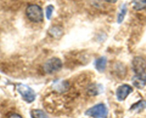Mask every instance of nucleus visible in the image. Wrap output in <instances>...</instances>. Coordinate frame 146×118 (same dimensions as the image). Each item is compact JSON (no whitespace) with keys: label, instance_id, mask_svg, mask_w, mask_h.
I'll use <instances>...</instances> for the list:
<instances>
[{"label":"nucleus","instance_id":"f257e3e1","mask_svg":"<svg viewBox=\"0 0 146 118\" xmlns=\"http://www.w3.org/2000/svg\"><path fill=\"white\" fill-rule=\"evenodd\" d=\"M26 14L29 19L34 23H40L44 20V12L40 6L31 4L27 7Z\"/></svg>","mask_w":146,"mask_h":118},{"label":"nucleus","instance_id":"f03ea898","mask_svg":"<svg viewBox=\"0 0 146 118\" xmlns=\"http://www.w3.org/2000/svg\"><path fill=\"white\" fill-rule=\"evenodd\" d=\"M108 109L104 104L100 103L92 107L86 112V115L93 118H107Z\"/></svg>","mask_w":146,"mask_h":118},{"label":"nucleus","instance_id":"7ed1b4c3","mask_svg":"<svg viewBox=\"0 0 146 118\" xmlns=\"http://www.w3.org/2000/svg\"><path fill=\"white\" fill-rule=\"evenodd\" d=\"M17 89L26 102L29 103L34 102L36 98V93L34 90L31 89L30 87L24 84H19L17 86Z\"/></svg>","mask_w":146,"mask_h":118},{"label":"nucleus","instance_id":"20e7f679","mask_svg":"<svg viewBox=\"0 0 146 118\" xmlns=\"http://www.w3.org/2000/svg\"><path fill=\"white\" fill-rule=\"evenodd\" d=\"M63 64L61 60L58 58H52L44 63V70L46 73L53 74L58 72L62 68Z\"/></svg>","mask_w":146,"mask_h":118},{"label":"nucleus","instance_id":"39448f33","mask_svg":"<svg viewBox=\"0 0 146 118\" xmlns=\"http://www.w3.org/2000/svg\"><path fill=\"white\" fill-rule=\"evenodd\" d=\"M132 68L135 75L145 73L146 61L141 56H136L132 61Z\"/></svg>","mask_w":146,"mask_h":118},{"label":"nucleus","instance_id":"423d86ee","mask_svg":"<svg viewBox=\"0 0 146 118\" xmlns=\"http://www.w3.org/2000/svg\"><path fill=\"white\" fill-rule=\"evenodd\" d=\"M133 92L132 87L127 84H123L118 88L116 91L117 99L119 101H123Z\"/></svg>","mask_w":146,"mask_h":118},{"label":"nucleus","instance_id":"0eeeda50","mask_svg":"<svg viewBox=\"0 0 146 118\" xmlns=\"http://www.w3.org/2000/svg\"><path fill=\"white\" fill-rule=\"evenodd\" d=\"M133 85L138 89H143L146 85V73L137 74L132 79Z\"/></svg>","mask_w":146,"mask_h":118},{"label":"nucleus","instance_id":"6e6552de","mask_svg":"<svg viewBox=\"0 0 146 118\" xmlns=\"http://www.w3.org/2000/svg\"><path fill=\"white\" fill-rule=\"evenodd\" d=\"M68 82L66 80H57L53 83V88L59 92H66L68 90Z\"/></svg>","mask_w":146,"mask_h":118},{"label":"nucleus","instance_id":"1a4fd4ad","mask_svg":"<svg viewBox=\"0 0 146 118\" xmlns=\"http://www.w3.org/2000/svg\"><path fill=\"white\" fill-rule=\"evenodd\" d=\"M107 64V59L105 56H101L98 58V59L96 61L95 66L96 69L99 72L103 73L106 69Z\"/></svg>","mask_w":146,"mask_h":118},{"label":"nucleus","instance_id":"9d476101","mask_svg":"<svg viewBox=\"0 0 146 118\" xmlns=\"http://www.w3.org/2000/svg\"><path fill=\"white\" fill-rule=\"evenodd\" d=\"M133 8L136 11L145 9L146 8V0H133Z\"/></svg>","mask_w":146,"mask_h":118},{"label":"nucleus","instance_id":"9b49d317","mask_svg":"<svg viewBox=\"0 0 146 118\" xmlns=\"http://www.w3.org/2000/svg\"><path fill=\"white\" fill-rule=\"evenodd\" d=\"M127 10H128V9H127L126 4H123L122 7H121L119 13L118 14V17H117V22L118 24H121L123 21L125 15H126Z\"/></svg>","mask_w":146,"mask_h":118},{"label":"nucleus","instance_id":"f8f14e48","mask_svg":"<svg viewBox=\"0 0 146 118\" xmlns=\"http://www.w3.org/2000/svg\"><path fill=\"white\" fill-rule=\"evenodd\" d=\"M102 91V88L101 85H97V84H93L90 85L88 88V92L91 95H96L99 94Z\"/></svg>","mask_w":146,"mask_h":118},{"label":"nucleus","instance_id":"ddd939ff","mask_svg":"<svg viewBox=\"0 0 146 118\" xmlns=\"http://www.w3.org/2000/svg\"><path fill=\"white\" fill-rule=\"evenodd\" d=\"M146 108V101L145 100H140L138 102L134 104L131 107V110L134 111H141Z\"/></svg>","mask_w":146,"mask_h":118},{"label":"nucleus","instance_id":"4468645a","mask_svg":"<svg viewBox=\"0 0 146 118\" xmlns=\"http://www.w3.org/2000/svg\"><path fill=\"white\" fill-rule=\"evenodd\" d=\"M32 118H48L46 114L41 109H33L31 112Z\"/></svg>","mask_w":146,"mask_h":118},{"label":"nucleus","instance_id":"2eb2a0df","mask_svg":"<svg viewBox=\"0 0 146 118\" xmlns=\"http://www.w3.org/2000/svg\"><path fill=\"white\" fill-rule=\"evenodd\" d=\"M50 35L54 37H58L62 34V29L58 26H53L49 30Z\"/></svg>","mask_w":146,"mask_h":118},{"label":"nucleus","instance_id":"dca6fc26","mask_svg":"<svg viewBox=\"0 0 146 118\" xmlns=\"http://www.w3.org/2000/svg\"><path fill=\"white\" fill-rule=\"evenodd\" d=\"M54 10V7L53 5L50 4V5L47 6L46 8V16L47 19H51Z\"/></svg>","mask_w":146,"mask_h":118},{"label":"nucleus","instance_id":"f3484780","mask_svg":"<svg viewBox=\"0 0 146 118\" xmlns=\"http://www.w3.org/2000/svg\"><path fill=\"white\" fill-rule=\"evenodd\" d=\"M8 118H22V117H21V115H19V114L13 113L11 114V115L8 117Z\"/></svg>","mask_w":146,"mask_h":118},{"label":"nucleus","instance_id":"a211bd4d","mask_svg":"<svg viewBox=\"0 0 146 118\" xmlns=\"http://www.w3.org/2000/svg\"><path fill=\"white\" fill-rule=\"evenodd\" d=\"M105 1L108 3H111V4H115L118 1V0H105Z\"/></svg>","mask_w":146,"mask_h":118}]
</instances>
